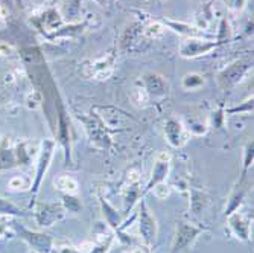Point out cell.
<instances>
[{"mask_svg": "<svg viewBox=\"0 0 254 253\" xmlns=\"http://www.w3.org/2000/svg\"><path fill=\"white\" fill-rule=\"evenodd\" d=\"M228 224L238 240L245 243L250 241V220L244 217L239 211L228 215Z\"/></svg>", "mask_w": 254, "mask_h": 253, "instance_id": "12", "label": "cell"}, {"mask_svg": "<svg viewBox=\"0 0 254 253\" xmlns=\"http://www.w3.org/2000/svg\"><path fill=\"white\" fill-rule=\"evenodd\" d=\"M143 83L149 95H163L166 91V81L157 74H152V72L146 74L143 77Z\"/></svg>", "mask_w": 254, "mask_h": 253, "instance_id": "14", "label": "cell"}, {"mask_svg": "<svg viewBox=\"0 0 254 253\" xmlns=\"http://www.w3.org/2000/svg\"><path fill=\"white\" fill-rule=\"evenodd\" d=\"M165 136H166V141L169 142V145L172 148H181L190 137L189 131L186 130V127L183 125V122H180L178 119H174V118L166 121Z\"/></svg>", "mask_w": 254, "mask_h": 253, "instance_id": "9", "label": "cell"}, {"mask_svg": "<svg viewBox=\"0 0 254 253\" xmlns=\"http://www.w3.org/2000/svg\"><path fill=\"white\" fill-rule=\"evenodd\" d=\"M142 35V26L138 23H132L125 29V34L122 37V48L124 49H129L131 46L135 43V40Z\"/></svg>", "mask_w": 254, "mask_h": 253, "instance_id": "17", "label": "cell"}, {"mask_svg": "<svg viewBox=\"0 0 254 253\" xmlns=\"http://www.w3.org/2000/svg\"><path fill=\"white\" fill-rule=\"evenodd\" d=\"M138 232L145 246H152L157 241V220L143 198L138 203Z\"/></svg>", "mask_w": 254, "mask_h": 253, "instance_id": "2", "label": "cell"}, {"mask_svg": "<svg viewBox=\"0 0 254 253\" xmlns=\"http://www.w3.org/2000/svg\"><path fill=\"white\" fill-rule=\"evenodd\" d=\"M79 121L84 124V128L87 131L88 139L95 147H98L101 150H107L110 147V136H108L105 127L102 125V122L99 121V118L96 116V114L79 116Z\"/></svg>", "mask_w": 254, "mask_h": 253, "instance_id": "3", "label": "cell"}, {"mask_svg": "<svg viewBox=\"0 0 254 253\" xmlns=\"http://www.w3.org/2000/svg\"><path fill=\"white\" fill-rule=\"evenodd\" d=\"M113 241H114V235L111 234V235H108L105 240H102L99 244L91 246V249H90L88 253H108V252H110V247H111V244H113Z\"/></svg>", "mask_w": 254, "mask_h": 253, "instance_id": "27", "label": "cell"}, {"mask_svg": "<svg viewBox=\"0 0 254 253\" xmlns=\"http://www.w3.org/2000/svg\"><path fill=\"white\" fill-rule=\"evenodd\" d=\"M186 130L189 131V134H196V136H201L207 131V127L202 125V124H198V122H190L189 127H186Z\"/></svg>", "mask_w": 254, "mask_h": 253, "instance_id": "31", "label": "cell"}, {"mask_svg": "<svg viewBox=\"0 0 254 253\" xmlns=\"http://www.w3.org/2000/svg\"><path fill=\"white\" fill-rule=\"evenodd\" d=\"M51 253H82V252H79L78 249H75V247H72V246H63V247L52 249Z\"/></svg>", "mask_w": 254, "mask_h": 253, "instance_id": "33", "label": "cell"}, {"mask_svg": "<svg viewBox=\"0 0 254 253\" xmlns=\"http://www.w3.org/2000/svg\"><path fill=\"white\" fill-rule=\"evenodd\" d=\"M99 203H101V209H102V214H104L107 224L113 229V231H118V229L122 226V221H124L121 212L116 208H113V206L102 197L99 198Z\"/></svg>", "mask_w": 254, "mask_h": 253, "instance_id": "13", "label": "cell"}, {"mask_svg": "<svg viewBox=\"0 0 254 253\" xmlns=\"http://www.w3.org/2000/svg\"><path fill=\"white\" fill-rule=\"evenodd\" d=\"M225 113H253V96L248 98L242 105L233 107V108H227Z\"/></svg>", "mask_w": 254, "mask_h": 253, "instance_id": "29", "label": "cell"}, {"mask_svg": "<svg viewBox=\"0 0 254 253\" xmlns=\"http://www.w3.org/2000/svg\"><path fill=\"white\" fill-rule=\"evenodd\" d=\"M224 3L227 5L228 9H232V11H242L247 5V0H224Z\"/></svg>", "mask_w": 254, "mask_h": 253, "instance_id": "30", "label": "cell"}, {"mask_svg": "<svg viewBox=\"0 0 254 253\" xmlns=\"http://www.w3.org/2000/svg\"><path fill=\"white\" fill-rule=\"evenodd\" d=\"M166 32V25H163L161 21H152L149 25H146L145 28H142V35L149 38V40H155L163 37Z\"/></svg>", "mask_w": 254, "mask_h": 253, "instance_id": "19", "label": "cell"}, {"mask_svg": "<svg viewBox=\"0 0 254 253\" xmlns=\"http://www.w3.org/2000/svg\"><path fill=\"white\" fill-rule=\"evenodd\" d=\"M181 84L186 90H196L204 85V78L199 74H188L183 78Z\"/></svg>", "mask_w": 254, "mask_h": 253, "instance_id": "25", "label": "cell"}, {"mask_svg": "<svg viewBox=\"0 0 254 253\" xmlns=\"http://www.w3.org/2000/svg\"><path fill=\"white\" fill-rule=\"evenodd\" d=\"M218 46H219L218 41L202 40L198 37H188L180 46V55L183 58H196L212 52Z\"/></svg>", "mask_w": 254, "mask_h": 253, "instance_id": "6", "label": "cell"}, {"mask_svg": "<svg viewBox=\"0 0 254 253\" xmlns=\"http://www.w3.org/2000/svg\"><path fill=\"white\" fill-rule=\"evenodd\" d=\"M63 208L65 209V211H68V212H72V214H78V212H81V209H82V203H81V200L79 198H76L75 195H72V194H64V197H63Z\"/></svg>", "mask_w": 254, "mask_h": 253, "instance_id": "22", "label": "cell"}, {"mask_svg": "<svg viewBox=\"0 0 254 253\" xmlns=\"http://www.w3.org/2000/svg\"><path fill=\"white\" fill-rule=\"evenodd\" d=\"M55 141L52 139H44V142L41 144V148H40V157H38V164H37V172H35V180L32 183V192L34 195L38 192L40 189V185L41 181L49 169V165H51V160L54 157V153H55Z\"/></svg>", "mask_w": 254, "mask_h": 253, "instance_id": "7", "label": "cell"}, {"mask_svg": "<svg viewBox=\"0 0 254 253\" xmlns=\"http://www.w3.org/2000/svg\"><path fill=\"white\" fill-rule=\"evenodd\" d=\"M0 214H8V215H25L21 209L5 198H0Z\"/></svg>", "mask_w": 254, "mask_h": 253, "instance_id": "26", "label": "cell"}, {"mask_svg": "<svg viewBox=\"0 0 254 253\" xmlns=\"http://www.w3.org/2000/svg\"><path fill=\"white\" fill-rule=\"evenodd\" d=\"M95 2H96L98 5L104 6V8H111L114 3H116V0H95Z\"/></svg>", "mask_w": 254, "mask_h": 253, "instance_id": "35", "label": "cell"}, {"mask_svg": "<svg viewBox=\"0 0 254 253\" xmlns=\"http://www.w3.org/2000/svg\"><path fill=\"white\" fill-rule=\"evenodd\" d=\"M113 74V61L108 58H102L93 63V75L98 80H107Z\"/></svg>", "mask_w": 254, "mask_h": 253, "instance_id": "18", "label": "cell"}, {"mask_svg": "<svg viewBox=\"0 0 254 253\" xmlns=\"http://www.w3.org/2000/svg\"><path fill=\"white\" fill-rule=\"evenodd\" d=\"M140 195H142V191L138 189L137 183H132V185H129L128 191H127V194L124 197V211H125L127 215L129 214V211L135 206V203L140 200Z\"/></svg>", "mask_w": 254, "mask_h": 253, "instance_id": "16", "label": "cell"}, {"mask_svg": "<svg viewBox=\"0 0 254 253\" xmlns=\"http://www.w3.org/2000/svg\"><path fill=\"white\" fill-rule=\"evenodd\" d=\"M9 186H11L12 189H21V186H23V181H21V178H20V177H15V178H12V180L9 181Z\"/></svg>", "mask_w": 254, "mask_h": 253, "instance_id": "34", "label": "cell"}, {"mask_svg": "<svg viewBox=\"0 0 254 253\" xmlns=\"http://www.w3.org/2000/svg\"><path fill=\"white\" fill-rule=\"evenodd\" d=\"M79 11H81V6H79V0H68L65 3V14L64 17H70L72 20H75L76 17H79Z\"/></svg>", "mask_w": 254, "mask_h": 253, "instance_id": "28", "label": "cell"}, {"mask_svg": "<svg viewBox=\"0 0 254 253\" xmlns=\"http://www.w3.org/2000/svg\"><path fill=\"white\" fill-rule=\"evenodd\" d=\"M205 203H207V197L199 192V191H195L192 189V198H190V209L195 215L201 214L202 209L205 208Z\"/></svg>", "mask_w": 254, "mask_h": 253, "instance_id": "24", "label": "cell"}, {"mask_svg": "<svg viewBox=\"0 0 254 253\" xmlns=\"http://www.w3.org/2000/svg\"><path fill=\"white\" fill-rule=\"evenodd\" d=\"M96 116L99 118L104 127H108L111 130L128 128L131 122H134V119L129 118V114L116 107H98Z\"/></svg>", "mask_w": 254, "mask_h": 253, "instance_id": "4", "label": "cell"}, {"mask_svg": "<svg viewBox=\"0 0 254 253\" xmlns=\"http://www.w3.org/2000/svg\"><path fill=\"white\" fill-rule=\"evenodd\" d=\"M201 232H202L201 227H196L193 224L180 221L177 224V234H175V238H174L171 253H180L183 250H186L188 247H190L196 241V238L201 235Z\"/></svg>", "mask_w": 254, "mask_h": 253, "instance_id": "5", "label": "cell"}, {"mask_svg": "<svg viewBox=\"0 0 254 253\" xmlns=\"http://www.w3.org/2000/svg\"><path fill=\"white\" fill-rule=\"evenodd\" d=\"M169 169H171V162H169V156L168 154H160L158 159L155 160V165H154V169H152V175H151V180L148 181V185L143 191L148 192L151 191L154 186H157L158 183H165L168 175H169Z\"/></svg>", "mask_w": 254, "mask_h": 253, "instance_id": "11", "label": "cell"}, {"mask_svg": "<svg viewBox=\"0 0 254 253\" xmlns=\"http://www.w3.org/2000/svg\"><path fill=\"white\" fill-rule=\"evenodd\" d=\"M152 189H155L154 191V194L158 197V198H166L169 194H171V188L169 186H166L165 183H158L157 186H154Z\"/></svg>", "mask_w": 254, "mask_h": 253, "instance_id": "32", "label": "cell"}, {"mask_svg": "<svg viewBox=\"0 0 254 253\" xmlns=\"http://www.w3.org/2000/svg\"><path fill=\"white\" fill-rule=\"evenodd\" d=\"M253 159H254V144H253V141H248L247 145H245V148H244V171H242L241 183L247 177L248 169L253 167Z\"/></svg>", "mask_w": 254, "mask_h": 253, "instance_id": "23", "label": "cell"}, {"mask_svg": "<svg viewBox=\"0 0 254 253\" xmlns=\"http://www.w3.org/2000/svg\"><path fill=\"white\" fill-rule=\"evenodd\" d=\"M251 69H253V58L247 57V58L236 60L218 74V84L221 85L222 90L233 88L245 78V75Z\"/></svg>", "mask_w": 254, "mask_h": 253, "instance_id": "1", "label": "cell"}, {"mask_svg": "<svg viewBox=\"0 0 254 253\" xmlns=\"http://www.w3.org/2000/svg\"><path fill=\"white\" fill-rule=\"evenodd\" d=\"M131 253H149V246H137L131 250Z\"/></svg>", "mask_w": 254, "mask_h": 253, "instance_id": "36", "label": "cell"}, {"mask_svg": "<svg viewBox=\"0 0 254 253\" xmlns=\"http://www.w3.org/2000/svg\"><path fill=\"white\" fill-rule=\"evenodd\" d=\"M18 234L38 253H51L52 249H54V240L48 234L32 232V231H28V229H25V227H21V226L18 227Z\"/></svg>", "mask_w": 254, "mask_h": 253, "instance_id": "10", "label": "cell"}, {"mask_svg": "<svg viewBox=\"0 0 254 253\" xmlns=\"http://www.w3.org/2000/svg\"><path fill=\"white\" fill-rule=\"evenodd\" d=\"M131 101L135 107H145L149 102V93L145 87H134L131 90Z\"/></svg>", "mask_w": 254, "mask_h": 253, "instance_id": "21", "label": "cell"}, {"mask_svg": "<svg viewBox=\"0 0 254 253\" xmlns=\"http://www.w3.org/2000/svg\"><path fill=\"white\" fill-rule=\"evenodd\" d=\"M55 186L60 191H64L65 194H73L78 191V181L73 177L60 175L58 178H55Z\"/></svg>", "mask_w": 254, "mask_h": 253, "instance_id": "20", "label": "cell"}, {"mask_svg": "<svg viewBox=\"0 0 254 253\" xmlns=\"http://www.w3.org/2000/svg\"><path fill=\"white\" fill-rule=\"evenodd\" d=\"M65 215V209L61 203H44L40 204L35 211V220L41 227H51L61 221Z\"/></svg>", "mask_w": 254, "mask_h": 253, "instance_id": "8", "label": "cell"}, {"mask_svg": "<svg viewBox=\"0 0 254 253\" xmlns=\"http://www.w3.org/2000/svg\"><path fill=\"white\" fill-rule=\"evenodd\" d=\"M244 198H245V191L242 188V183H239V186L233 191V194L230 195L228 198V204H227V208H225V215H232L233 212L239 211L241 208V204L244 203Z\"/></svg>", "mask_w": 254, "mask_h": 253, "instance_id": "15", "label": "cell"}]
</instances>
